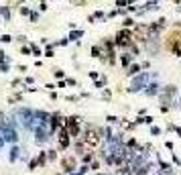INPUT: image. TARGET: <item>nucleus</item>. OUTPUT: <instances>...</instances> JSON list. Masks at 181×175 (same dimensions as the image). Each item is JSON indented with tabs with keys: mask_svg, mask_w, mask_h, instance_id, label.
Masks as SVG:
<instances>
[{
	"mask_svg": "<svg viewBox=\"0 0 181 175\" xmlns=\"http://www.w3.org/2000/svg\"><path fill=\"white\" fill-rule=\"evenodd\" d=\"M132 43V31L130 29H122L118 31L116 37H114V47H120V49H128Z\"/></svg>",
	"mask_w": 181,
	"mask_h": 175,
	"instance_id": "obj_1",
	"label": "nucleus"
},
{
	"mask_svg": "<svg viewBox=\"0 0 181 175\" xmlns=\"http://www.w3.org/2000/svg\"><path fill=\"white\" fill-rule=\"evenodd\" d=\"M63 126L67 128V132H69V136H71V139H79V132H82V126H79V116L63 118Z\"/></svg>",
	"mask_w": 181,
	"mask_h": 175,
	"instance_id": "obj_2",
	"label": "nucleus"
},
{
	"mask_svg": "<svg viewBox=\"0 0 181 175\" xmlns=\"http://www.w3.org/2000/svg\"><path fill=\"white\" fill-rule=\"evenodd\" d=\"M82 141L86 143V147H98V143H100V128H96V126L90 124V126L86 128V134L82 136Z\"/></svg>",
	"mask_w": 181,
	"mask_h": 175,
	"instance_id": "obj_3",
	"label": "nucleus"
},
{
	"mask_svg": "<svg viewBox=\"0 0 181 175\" xmlns=\"http://www.w3.org/2000/svg\"><path fill=\"white\" fill-rule=\"evenodd\" d=\"M69 141H71V136H69L67 128L61 126V128H59V149H61V151H65V149L69 147Z\"/></svg>",
	"mask_w": 181,
	"mask_h": 175,
	"instance_id": "obj_4",
	"label": "nucleus"
},
{
	"mask_svg": "<svg viewBox=\"0 0 181 175\" xmlns=\"http://www.w3.org/2000/svg\"><path fill=\"white\" fill-rule=\"evenodd\" d=\"M75 165H78L75 157H65V159L61 161V167H63L65 173H74V171H75Z\"/></svg>",
	"mask_w": 181,
	"mask_h": 175,
	"instance_id": "obj_5",
	"label": "nucleus"
},
{
	"mask_svg": "<svg viewBox=\"0 0 181 175\" xmlns=\"http://www.w3.org/2000/svg\"><path fill=\"white\" fill-rule=\"evenodd\" d=\"M61 126H63V116H61V114H53V116H51V126H49V132L59 130Z\"/></svg>",
	"mask_w": 181,
	"mask_h": 175,
	"instance_id": "obj_6",
	"label": "nucleus"
},
{
	"mask_svg": "<svg viewBox=\"0 0 181 175\" xmlns=\"http://www.w3.org/2000/svg\"><path fill=\"white\" fill-rule=\"evenodd\" d=\"M147 73H141V75H138V79H134V83H132V88H130V92H138V90H141V86L145 82H147Z\"/></svg>",
	"mask_w": 181,
	"mask_h": 175,
	"instance_id": "obj_7",
	"label": "nucleus"
},
{
	"mask_svg": "<svg viewBox=\"0 0 181 175\" xmlns=\"http://www.w3.org/2000/svg\"><path fill=\"white\" fill-rule=\"evenodd\" d=\"M145 94H147V96H157V94H159V83H149L147 86V90H145Z\"/></svg>",
	"mask_w": 181,
	"mask_h": 175,
	"instance_id": "obj_8",
	"label": "nucleus"
},
{
	"mask_svg": "<svg viewBox=\"0 0 181 175\" xmlns=\"http://www.w3.org/2000/svg\"><path fill=\"white\" fill-rule=\"evenodd\" d=\"M138 73H141V65L138 63H132L126 67V75H138Z\"/></svg>",
	"mask_w": 181,
	"mask_h": 175,
	"instance_id": "obj_9",
	"label": "nucleus"
},
{
	"mask_svg": "<svg viewBox=\"0 0 181 175\" xmlns=\"http://www.w3.org/2000/svg\"><path fill=\"white\" fill-rule=\"evenodd\" d=\"M75 153H79V155H83V153H86V143L82 141V136L75 141Z\"/></svg>",
	"mask_w": 181,
	"mask_h": 175,
	"instance_id": "obj_10",
	"label": "nucleus"
},
{
	"mask_svg": "<svg viewBox=\"0 0 181 175\" xmlns=\"http://www.w3.org/2000/svg\"><path fill=\"white\" fill-rule=\"evenodd\" d=\"M120 63H122V67H128V65L132 63V55H130V53L120 55Z\"/></svg>",
	"mask_w": 181,
	"mask_h": 175,
	"instance_id": "obj_11",
	"label": "nucleus"
},
{
	"mask_svg": "<svg viewBox=\"0 0 181 175\" xmlns=\"http://www.w3.org/2000/svg\"><path fill=\"white\" fill-rule=\"evenodd\" d=\"M82 161L86 163V165H88V163H92V161H94V153L92 151H86V153H83V157H82Z\"/></svg>",
	"mask_w": 181,
	"mask_h": 175,
	"instance_id": "obj_12",
	"label": "nucleus"
},
{
	"mask_svg": "<svg viewBox=\"0 0 181 175\" xmlns=\"http://www.w3.org/2000/svg\"><path fill=\"white\" fill-rule=\"evenodd\" d=\"M37 163H39V165H45V163H47V153H41L39 159H37Z\"/></svg>",
	"mask_w": 181,
	"mask_h": 175,
	"instance_id": "obj_13",
	"label": "nucleus"
},
{
	"mask_svg": "<svg viewBox=\"0 0 181 175\" xmlns=\"http://www.w3.org/2000/svg\"><path fill=\"white\" fill-rule=\"evenodd\" d=\"M124 29H132V27H134V20H132V19H124Z\"/></svg>",
	"mask_w": 181,
	"mask_h": 175,
	"instance_id": "obj_14",
	"label": "nucleus"
},
{
	"mask_svg": "<svg viewBox=\"0 0 181 175\" xmlns=\"http://www.w3.org/2000/svg\"><path fill=\"white\" fill-rule=\"evenodd\" d=\"M79 37H83V31H74L69 39H79Z\"/></svg>",
	"mask_w": 181,
	"mask_h": 175,
	"instance_id": "obj_15",
	"label": "nucleus"
},
{
	"mask_svg": "<svg viewBox=\"0 0 181 175\" xmlns=\"http://www.w3.org/2000/svg\"><path fill=\"white\" fill-rule=\"evenodd\" d=\"M0 41H2V43H10V41H12V37H10V35H2V37H0Z\"/></svg>",
	"mask_w": 181,
	"mask_h": 175,
	"instance_id": "obj_16",
	"label": "nucleus"
},
{
	"mask_svg": "<svg viewBox=\"0 0 181 175\" xmlns=\"http://www.w3.org/2000/svg\"><path fill=\"white\" fill-rule=\"evenodd\" d=\"M151 134H161V128H159V126H151Z\"/></svg>",
	"mask_w": 181,
	"mask_h": 175,
	"instance_id": "obj_17",
	"label": "nucleus"
},
{
	"mask_svg": "<svg viewBox=\"0 0 181 175\" xmlns=\"http://www.w3.org/2000/svg\"><path fill=\"white\" fill-rule=\"evenodd\" d=\"M47 159H49V161L57 159V153H55V151H49V153H47Z\"/></svg>",
	"mask_w": 181,
	"mask_h": 175,
	"instance_id": "obj_18",
	"label": "nucleus"
},
{
	"mask_svg": "<svg viewBox=\"0 0 181 175\" xmlns=\"http://www.w3.org/2000/svg\"><path fill=\"white\" fill-rule=\"evenodd\" d=\"M37 165H39V163H37V159H33V161H31V163H29V169L33 171V169H35V167H37Z\"/></svg>",
	"mask_w": 181,
	"mask_h": 175,
	"instance_id": "obj_19",
	"label": "nucleus"
},
{
	"mask_svg": "<svg viewBox=\"0 0 181 175\" xmlns=\"http://www.w3.org/2000/svg\"><path fill=\"white\" fill-rule=\"evenodd\" d=\"M100 169V161H94L92 163V171H98Z\"/></svg>",
	"mask_w": 181,
	"mask_h": 175,
	"instance_id": "obj_20",
	"label": "nucleus"
},
{
	"mask_svg": "<svg viewBox=\"0 0 181 175\" xmlns=\"http://www.w3.org/2000/svg\"><path fill=\"white\" fill-rule=\"evenodd\" d=\"M2 16H4V19H6V20H8V19H10V12H8V8H2Z\"/></svg>",
	"mask_w": 181,
	"mask_h": 175,
	"instance_id": "obj_21",
	"label": "nucleus"
},
{
	"mask_svg": "<svg viewBox=\"0 0 181 175\" xmlns=\"http://www.w3.org/2000/svg\"><path fill=\"white\" fill-rule=\"evenodd\" d=\"M106 120H108V122H110V124H116V122H118V118H116V116H108V118H106Z\"/></svg>",
	"mask_w": 181,
	"mask_h": 175,
	"instance_id": "obj_22",
	"label": "nucleus"
},
{
	"mask_svg": "<svg viewBox=\"0 0 181 175\" xmlns=\"http://www.w3.org/2000/svg\"><path fill=\"white\" fill-rule=\"evenodd\" d=\"M45 55H47V57H53V49L47 47V49H45Z\"/></svg>",
	"mask_w": 181,
	"mask_h": 175,
	"instance_id": "obj_23",
	"label": "nucleus"
},
{
	"mask_svg": "<svg viewBox=\"0 0 181 175\" xmlns=\"http://www.w3.org/2000/svg\"><path fill=\"white\" fill-rule=\"evenodd\" d=\"M55 78H59V79H61V78H63V71H61V69H55Z\"/></svg>",
	"mask_w": 181,
	"mask_h": 175,
	"instance_id": "obj_24",
	"label": "nucleus"
},
{
	"mask_svg": "<svg viewBox=\"0 0 181 175\" xmlns=\"http://www.w3.org/2000/svg\"><path fill=\"white\" fill-rule=\"evenodd\" d=\"M31 51H33L35 55H41V49H39V47H35V45H33V49H31Z\"/></svg>",
	"mask_w": 181,
	"mask_h": 175,
	"instance_id": "obj_25",
	"label": "nucleus"
},
{
	"mask_svg": "<svg viewBox=\"0 0 181 175\" xmlns=\"http://www.w3.org/2000/svg\"><path fill=\"white\" fill-rule=\"evenodd\" d=\"M165 147H167V149H169V151H173V147H175V145H173L171 141H167V143H165Z\"/></svg>",
	"mask_w": 181,
	"mask_h": 175,
	"instance_id": "obj_26",
	"label": "nucleus"
},
{
	"mask_svg": "<svg viewBox=\"0 0 181 175\" xmlns=\"http://www.w3.org/2000/svg\"><path fill=\"white\" fill-rule=\"evenodd\" d=\"M173 163H175V165H181V159L177 155H173Z\"/></svg>",
	"mask_w": 181,
	"mask_h": 175,
	"instance_id": "obj_27",
	"label": "nucleus"
},
{
	"mask_svg": "<svg viewBox=\"0 0 181 175\" xmlns=\"http://www.w3.org/2000/svg\"><path fill=\"white\" fill-rule=\"evenodd\" d=\"M169 108H171V106H167V104H161V112H169Z\"/></svg>",
	"mask_w": 181,
	"mask_h": 175,
	"instance_id": "obj_28",
	"label": "nucleus"
},
{
	"mask_svg": "<svg viewBox=\"0 0 181 175\" xmlns=\"http://www.w3.org/2000/svg\"><path fill=\"white\" fill-rule=\"evenodd\" d=\"M175 132H177V134L181 136V126H175Z\"/></svg>",
	"mask_w": 181,
	"mask_h": 175,
	"instance_id": "obj_29",
	"label": "nucleus"
},
{
	"mask_svg": "<svg viewBox=\"0 0 181 175\" xmlns=\"http://www.w3.org/2000/svg\"><path fill=\"white\" fill-rule=\"evenodd\" d=\"M0 118H2V116H0Z\"/></svg>",
	"mask_w": 181,
	"mask_h": 175,
	"instance_id": "obj_30",
	"label": "nucleus"
},
{
	"mask_svg": "<svg viewBox=\"0 0 181 175\" xmlns=\"http://www.w3.org/2000/svg\"><path fill=\"white\" fill-rule=\"evenodd\" d=\"M179 108H181V106H179Z\"/></svg>",
	"mask_w": 181,
	"mask_h": 175,
	"instance_id": "obj_31",
	"label": "nucleus"
}]
</instances>
